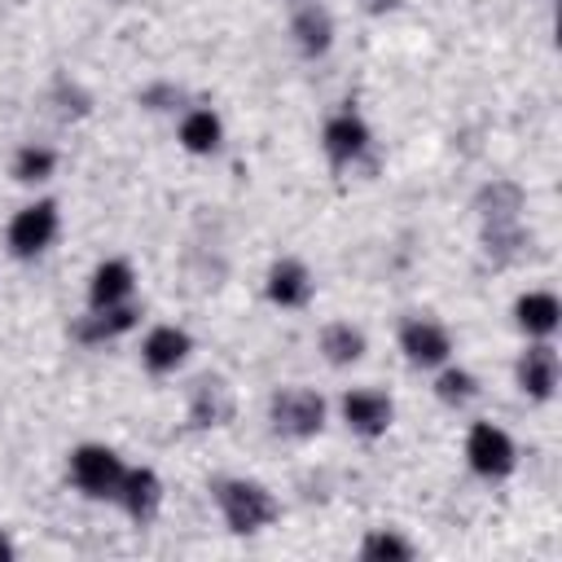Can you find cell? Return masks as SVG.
<instances>
[{
  "instance_id": "1",
  "label": "cell",
  "mask_w": 562,
  "mask_h": 562,
  "mask_svg": "<svg viewBox=\"0 0 562 562\" xmlns=\"http://www.w3.org/2000/svg\"><path fill=\"white\" fill-rule=\"evenodd\" d=\"M215 505H220V518L228 522V531H237V536L263 531L277 518L272 492L263 483H255V479H224V483H215Z\"/></svg>"
},
{
  "instance_id": "2",
  "label": "cell",
  "mask_w": 562,
  "mask_h": 562,
  "mask_svg": "<svg viewBox=\"0 0 562 562\" xmlns=\"http://www.w3.org/2000/svg\"><path fill=\"white\" fill-rule=\"evenodd\" d=\"M61 233V215H57V202L40 198V202H26L22 211H13L9 228H4V246L13 259H40Z\"/></svg>"
},
{
  "instance_id": "3",
  "label": "cell",
  "mask_w": 562,
  "mask_h": 562,
  "mask_svg": "<svg viewBox=\"0 0 562 562\" xmlns=\"http://www.w3.org/2000/svg\"><path fill=\"white\" fill-rule=\"evenodd\" d=\"M123 470H127V465H123V457H119L110 443H79V448L70 452V461H66L70 483H75L83 496H92V501H114Z\"/></svg>"
},
{
  "instance_id": "4",
  "label": "cell",
  "mask_w": 562,
  "mask_h": 562,
  "mask_svg": "<svg viewBox=\"0 0 562 562\" xmlns=\"http://www.w3.org/2000/svg\"><path fill=\"white\" fill-rule=\"evenodd\" d=\"M272 430L285 439H312L325 426V400L312 386H281L268 404Z\"/></svg>"
},
{
  "instance_id": "5",
  "label": "cell",
  "mask_w": 562,
  "mask_h": 562,
  "mask_svg": "<svg viewBox=\"0 0 562 562\" xmlns=\"http://www.w3.org/2000/svg\"><path fill=\"white\" fill-rule=\"evenodd\" d=\"M465 465L479 479H505V474H514V465H518L514 435L505 426H496V422H474L470 435H465Z\"/></svg>"
},
{
  "instance_id": "6",
  "label": "cell",
  "mask_w": 562,
  "mask_h": 562,
  "mask_svg": "<svg viewBox=\"0 0 562 562\" xmlns=\"http://www.w3.org/2000/svg\"><path fill=\"white\" fill-rule=\"evenodd\" d=\"M400 351L417 369H439L452 360V334H448V325H439L430 316H408L400 325Z\"/></svg>"
},
{
  "instance_id": "7",
  "label": "cell",
  "mask_w": 562,
  "mask_h": 562,
  "mask_svg": "<svg viewBox=\"0 0 562 562\" xmlns=\"http://www.w3.org/2000/svg\"><path fill=\"white\" fill-rule=\"evenodd\" d=\"M338 413H342V422H347L351 435H360V439H378V435L391 430L395 404H391V395L378 391V386H351V391L338 400Z\"/></svg>"
},
{
  "instance_id": "8",
  "label": "cell",
  "mask_w": 562,
  "mask_h": 562,
  "mask_svg": "<svg viewBox=\"0 0 562 562\" xmlns=\"http://www.w3.org/2000/svg\"><path fill=\"white\" fill-rule=\"evenodd\" d=\"M369 140H373V132H369V123H364L351 105L338 110V114H329L325 127H321V149H325V158H329L334 167L360 162V158L369 154Z\"/></svg>"
},
{
  "instance_id": "9",
  "label": "cell",
  "mask_w": 562,
  "mask_h": 562,
  "mask_svg": "<svg viewBox=\"0 0 562 562\" xmlns=\"http://www.w3.org/2000/svg\"><path fill=\"white\" fill-rule=\"evenodd\" d=\"M514 382H518V391H522L527 400H553V391H558V351L549 347V338H536V342L518 356Z\"/></svg>"
},
{
  "instance_id": "10",
  "label": "cell",
  "mask_w": 562,
  "mask_h": 562,
  "mask_svg": "<svg viewBox=\"0 0 562 562\" xmlns=\"http://www.w3.org/2000/svg\"><path fill=\"white\" fill-rule=\"evenodd\" d=\"M114 501L123 505V514L132 522H154V514L162 509V479L149 465H127L123 479H119Z\"/></svg>"
},
{
  "instance_id": "11",
  "label": "cell",
  "mask_w": 562,
  "mask_h": 562,
  "mask_svg": "<svg viewBox=\"0 0 562 562\" xmlns=\"http://www.w3.org/2000/svg\"><path fill=\"white\" fill-rule=\"evenodd\" d=\"M189 351H193V338H189V329H180V325H154L145 338H140V364L149 369V373H176L184 360H189Z\"/></svg>"
},
{
  "instance_id": "12",
  "label": "cell",
  "mask_w": 562,
  "mask_h": 562,
  "mask_svg": "<svg viewBox=\"0 0 562 562\" xmlns=\"http://www.w3.org/2000/svg\"><path fill=\"white\" fill-rule=\"evenodd\" d=\"M290 35H294V48L303 57H325L334 48V18L321 0L312 4H294V18H290Z\"/></svg>"
},
{
  "instance_id": "13",
  "label": "cell",
  "mask_w": 562,
  "mask_h": 562,
  "mask_svg": "<svg viewBox=\"0 0 562 562\" xmlns=\"http://www.w3.org/2000/svg\"><path fill=\"white\" fill-rule=\"evenodd\" d=\"M136 294V272L127 259H101L88 277V307H119L132 303Z\"/></svg>"
},
{
  "instance_id": "14",
  "label": "cell",
  "mask_w": 562,
  "mask_h": 562,
  "mask_svg": "<svg viewBox=\"0 0 562 562\" xmlns=\"http://www.w3.org/2000/svg\"><path fill=\"white\" fill-rule=\"evenodd\" d=\"M263 290H268V299H272L277 307H290V312H294V307H307L316 281H312V272H307L303 259H277V263L268 268Z\"/></svg>"
},
{
  "instance_id": "15",
  "label": "cell",
  "mask_w": 562,
  "mask_h": 562,
  "mask_svg": "<svg viewBox=\"0 0 562 562\" xmlns=\"http://www.w3.org/2000/svg\"><path fill=\"white\" fill-rule=\"evenodd\" d=\"M514 321L527 338H553V329L562 321V303L553 290H522L514 299Z\"/></svg>"
},
{
  "instance_id": "16",
  "label": "cell",
  "mask_w": 562,
  "mask_h": 562,
  "mask_svg": "<svg viewBox=\"0 0 562 562\" xmlns=\"http://www.w3.org/2000/svg\"><path fill=\"white\" fill-rule=\"evenodd\" d=\"M176 136H180V149H189V154H198V158L220 154V145H224V119H220L211 105H193V110L180 114Z\"/></svg>"
},
{
  "instance_id": "17",
  "label": "cell",
  "mask_w": 562,
  "mask_h": 562,
  "mask_svg": "<svg viewBox=\"0 0 562 562\" xmlns=\"http://www.w3.org/2000/svg\"><path fill=\"white\" fill-rule=\"evenodd\" d=\"M189 417H193V426H224V422L233 417V391H228V382L202 378V382L193 386Z\"/></svg>"
},
{
  "instance_id": "18",
  "label": "cell",
  "mask_w": 562,
  "mask_h": 562,
  "mask_svg": "<svg viewBox=\"0 0 562 562\" xmlns=\"http://www.w3.org/2000/svg\"><path fill=\"white\" fill-rule=\"evenodd\" d=\"M136 303H119V307H88V316L79 321V338L83 342H110L123 338L136 325Z\"/></svg>"
},
{
  "instance_id": "19",
  "label": "cell",
  "mask_w": 562,
  "mask_h": 562,
  "mask_svg": "<svg viewBox=\"0 0 562 562\" xmlns=\"http://www.w3.org/2000/svg\"><path fill=\"white\" fill-rule=\"evenodd\" d=\"M364 329L360 325H351V321H329L325 329H321V356L329 360V364H356L360 356H364Z\"/></svg>"
},
{
  "instance_id": "20",
  "label": "cell",
  "mask_w": 562,
  "mask_h": 562,
  "mask_svg": "<svg viewBox=\"0 0 562 562\" xmlns=\"http://www.w3.org/2000/svg\"><path fill=\"white\" fill-rule=\"evenodd\" d=\"M9 171H13L18 184H44V180L57 171V149L26 140V145L13 154V167H9Z\"/></svg>"
},
{
  "instance_id": "21",
  "label": "cell",
  "mask_w": 562,
  "mask_h": 562,
  "mask_svg": "<svg viewBox=\"0 0 562 562\" xmlns=\"http://www.w3.org/2000/svg\"><path fill=\"white\" fill-rule=\"evenodd\" d=\"M518 211H522V189L509 184V180H492V184L483 189V198H479V215H483V224L518 220Z\"/></svg>"
},
{
  "instance_id": "22",
  "label": "cell",
  "mask_w": 562,
  "mask_h": 562,
  "mask_svg": "<svg viewBox=\"0 0 562 562\" xmlns=\"http://www.w3.org/2000/svg\"><path fill=\"white\" fill-rule=\"evenodd\" d=\"M413 553H417L413 540H404L395 527H373L360 540V558H369V562H408Z\"/></svg>"
},
{
  "instance_id": "23",
  "label": "cell",
  "mask_w": 562,
  "mask_h": 562,
  "mask_svg": "<svg viewBox=\"0 0 562 562\" xmlns=\"http://www.w3.org/2000/svg\"><path fill=\"white\" fill-rule=\"evenodd\" d=\"M435 395H439L443 404L461 408V404H470V400L479 395V378H474L470 369H461V364H439V378H435Z\"/></svg>"
},
{
  "instance_id": "24",
  "label": "cell",
  "mask_w": 562,
  "mask_h": 562,
  "mask_svg": "<svg viewBox=\"0 0 562 562\" xmlns=\"http://www.w3.org/2000/svg\"><path fill=\"white\" fill-rule=\"evenodd\" d=\"M13 553H18V549H13V540L0 531V562H4V558H13Z\"/></svg>"
}]
</instances>
